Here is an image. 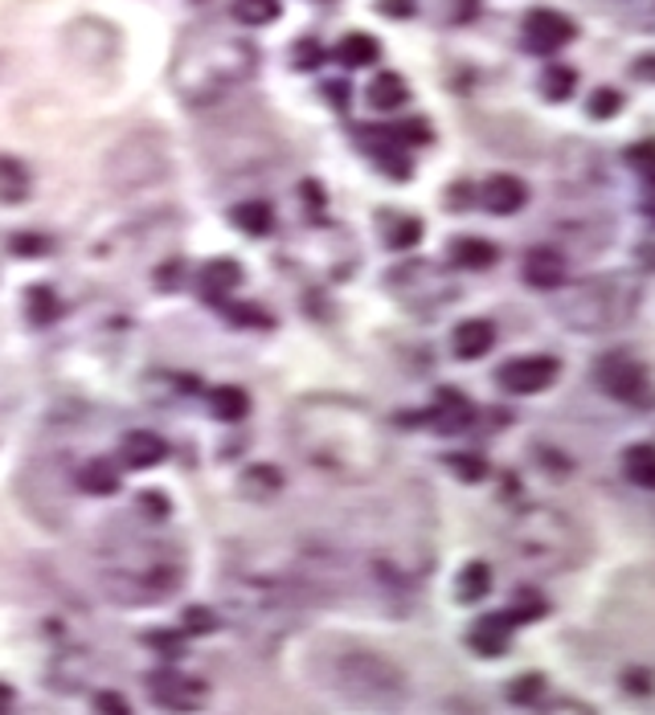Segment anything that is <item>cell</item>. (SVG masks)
Here are the masks:
<instances>
[{
    "instance_id": "obj_27",
    "label": "cell",
    "mask_w": 655,
    "mask_h": 715,
    "mask_svg": "<svg viewBox=\"0 0 655 715\" xmlns=\"http://www.w3.org/2000/svg\"><path fill=\"white\" fill-rule=\"evenodd\" d=\"M58 311H62V302L50 286H33L30 295H25V315H30L33 328H50V323L58 319Z\"/></svg>"
},
{
    "instance_id": "obj_41",
    "label": "cell",
    "mask_w": 655,
    "mask_h": 715,
    "mask_svg": "<svg viewBox=\"0 0 655 715\" xmlns=\"http://www.w3.org/2000/svg\"><path fill=\"white\" fill-rule=\"evenodd\" d=\"M13 703H17L13 686H9V683H0V715H13Z\"/></svg>"
},
{
    "instance_id": "obj_13",
    "label": "cell",
    "mask_w": 655,
    "mask_h": 715,
    "mask_svg": "<svg viewBox=\"0 0 655 715\" xmlns=\"http://www.w3.org/2000/svg\"><path fill=\"white\" fill-rule=\"evenodd\" d=\"M492 343H495V328L488 323V319H463V323L455 328V336H451V348H455V356H459V360L488 356V352H492Z\"/></svg>"
},
{
    "instance_id": "obj_2",
    "label": "cell",
    "mask_w": 655,
    "mask_h": 715,
    "mask_svg": "<svg viewBox=\"0 0 655 715\" xmlns=\"http://www.w3.org/2000/svg\"><path fill=\"white\" fill-rule=\"evenodd\" d=\"M250 70H254V45L230 33H201L181 50L173 82L185 99L205 107L247 82Z\"/></svg>"
},
{
    "instance_id": "obj_15",
    "label": "cell",
    "mask_w": 655,
    "mask_h": 715,
    "mask_svg": "<svg viewBox=\"0 0 655 715\" xmlns=\"http://www.w3.org/2000/svg\"><path fill=\"white\" fill-rule=\"evenodd\" d=\"M566 278V266H561V254L557 250H533L524 257V283L537 286V290H557Z\"/></svg>"
},
{
    "instance_id": "obj_17",
    "label": "cell",
    "mask_w": 655,
    "mask_h": 715,
    "mask_svg": "<svg viewBox=\"0 0 655 715\" xmlns=\"http://www.w3.org/2000/svg\"><path fill=\"white\" fill-rule=\"evenodd\" d=\"M471 405H467V397H459L455 388H443L438 393V405L430 409V421H435L438 429H447V433H455V429H467L471 426Z\"/></svg>"
},
{
    "instance_id": "obj_21",
    "label": "cell",
    "mask_w": 655,
    "mask_h": 715,
    "mask_svg": "<svg viewBox=\"0 0 655 715\" xmlns=\"http://www.w3.org/2000/svg\"><path fill=\"white\" fill-rule=\"evenodd\" d=\"M381 57V45L369 37V33H349L345 42L336 45V62L349 66V70H361V66H373Z\"/></svg>"
},
{
    "instance_id": "obj_37",
    "label": "cell",
    "mask_w": 655,
    "mask_h": 715,
    "mask_svg": "<svg viewBox=\"0 0 655 715\" xmlns=\"http://www.w3.org/2000/svg\"><path fill=\"white\" fill-rule=\"evenodd\" d=\"M393 135H397V143H426L430 140V128L418 119V123H402V128H393Z\"/></svg>"
},
{
    "instance_id": "obj_10",
    "label": "cell",
    "mask_w": 655,
    "mask_h": 715,
    "mask_svg": "<svg viewBox=\"0 0 655 715\" xmlns=\"http://www.w3.org/2000/svg\"><path fill=\"white\" fill-rule=\"evenodd\" d=\"M598 385L607 388L611 397L631 400V405L647 400V376H643V369L631 356H607V360H602V364H598Z\"/></svg>"
},
{
    "instance_id": "obj_35",
    "label": "cell",
    "mask_w": 655,
    "mask_h": 715,
    "mask_svg": "<svg viewBox=\"0 0 655 715\" xmlns=\"http://www.w3.org/2000/svg\"><path fill=\"white\" fill-rule=\"evenodd\" d=\"M95 715H131V707L119 691H99L95 695Z\"/></svg>"
},
{
    "instance_id": "obj_40",
    "label": "cell",
    "mask_w": 655,
    "mask_h": 715,
    "mask_svg": "<svg viewBox=\"0 0 655 715\" xmlns=\"http://www.w3.org/2000/svg\"><path fill=\"white\" fill-rule=\"evenodd\" d=\"M140 512H156V515H168V503H164L161 495H144V499H140Z\"/></svg>"
},
{
    "instance_id": "obj_30",
    "label": "cell",
    "mask_w": 655,
    "mask_h": 715,
    "mask_svg": "<svg viewBox=\"0 0 655 715\" xmlns=\"http://www.w3.org/2000/svg\"><path fill=\"white\" fill-rule=\"evenodd\" d=\"M586 111L594 114V119H611V114L623 111V95H619V90H607V86H602V90H594V95H590Z\"/></svg>"
},
{
    "instance_id": "obj_4",
    "label": "cell",
    "mask_w": 655,
    "mask_h": 715,
    "mask_svg": "<svg viewBox=\"0 0 655 715\" xmlns=\"http://www.w3.org/2000/svg\"><path fill=\"white\" fill-rule=\"evenodd\" d=\"M332 679L352 703H393L402 700V691H406L402 671L381 654H369V650H345Z\"/></svg>"
},
{
    "instance_id": "obj_19",
    "label": "cell",
    "mask_w": 655,
    "mask_h": 715,
    "mask_svg": "<svg viewBox=\"0 0 655 715\" xmlns=\"http://www.w3.org/2000/svg\"><path fill=\"white\" fill-rule=\"evenodd\" d=\"M364 95H369V107H373V111H397V107L410 99L406 82H402L393 70H381L378 78L369 82V90H364Z\"/></svg>"
},
{
    "instance_id": "obj_39",
    "label": "cell",
    "mask_w": 655,
    "mask_h": 715,
    "mask_svg": "<svg viewBox=\"0 0 655 715\" xmlns=\"http://www.w3.org/2000/svg\"><path fill=\"white\" fill-rule=\"evenodd\" d=\"M378 9H381V13H390V16H410V13H414V0H381Z\"/></svg>"
},
{
    "instance_id": "obj_14",
    "label": "cell",
    "mask_w": 655,
    "mask_h": 715,
    "mask_svg": "<svg viewBox=\"0 0 655 715\" xmlns=\"http://www.w3.org/2000/svg\"><path fill=\"white\" fill-rule=\"evenodd\" d=\"M524 200H528V188H524L516 176H492V180L483 185V209H492V213H500V217L524 209Z\"/></svg>"
},
{
    "instance_id": "obj_26",
    "label": "cell",
    "mask_w": 655,
    "mask_h": 715,
    "mask_svg": "<svg viewBox=\"0 0 655 715\" xmlns=\"http://www.w3.org/2000/svg\"><path fill=\"white\" fill-rule=\"evenodd\" d=\"M230 13H233V21H238V25L262 29V25H271V21H279L283 4H279V0H233Z\"/></svg>"
},
{
    "instance_id": "obj_3",
    "label": "cell",
    "mask_w": 655,
    "mask_h": 715,
    "mask_svg": "<svg viewBox=\"0 0 655 715\" xmlns=\"http://www.w3.org/2000/svg\"><path fill=\"white\" fill-rule=\"evenodd\" d=\"M107 593L128 605L164 601L181 585V560L168 548L152 543H123L116 557H107Z\"/></svg>"
},
{
    "instance_id": "obj_43",
    "label": "cell",
    "mask_w": 655,
    "mask_h": 715,
    "mask_svg": "<svg viewBox=\"0 0 655 715\" xmlns=\"http://www.w3.org/2000/svg\"><path fill=\"white\" fill-rule=\"evenodd\" d=\"M328 95H332L336 107H345V86H336V82H332V86H328Z\"/></svg>"
},
{
    "instance_id": "obj_28",
    "label": "cell",
    "mask_w": 655,
    "mask_h": 715,
    "mask_svg": "<svg viewBox=\"0 0 655 715\" xmlns=\"http://www.w3.org/2000/svg\"><path fill=\"white\" fill-rule=\"evenodd\" d=\"M25 193H30V172H25V164L0 156V200L17 205V200H25Z\"/></svg>"
},
{
    "instance_id": "obj_44",
    "label": "cell",
    "mask_w": 655,
    "mask_h": 715,
    "mask_svg": "<svg viewBox=\"0 0 655 715\" xmlns=\"http://www.w3.org/2000/svg\"><path fill=\"white\" fill-rule=\"evenodd\" d=\"M647 213H652V217H655V193H652V200H647Z\"/></svg>"
},
{
    "instance_id": "obj_20",
    "label": "cell",
    "mask_w": 655,
    "mask_h": 715,
    "mask_svg": "<svg viewBox=\"0 0 655 715\" xmlns=\"http://www.w3.org/2000/svg\"><path fill=\"white\" fill-rule=\"evenodd\" d=\"M78 483H83V491H90V495H116L119 483H123V474H119V466L111 458H90L87 466H83V474H78Z\"/></svg>"
},
{
    "instance_id": "obj_32",
    "label": "cell",
    "mask_w": 655,
    "mask_h": 715,
    "mask_svg": "<svg viewBox=\"0 0 655 715\" xmlns=\"http://www.w3.org/2000/svg\"><path fill=\"white\" fill-rule=\"evenodd\" d=\"M181 629H185V634H214V629H218V614L205 609V605H193V609H185V617H181Z\"/></svg>"
},
{
    "instance_id": "obj_11",
    "label": "cell",
    "mask_w": 655,
    "mask_h": 715,
    "mask_svg": "<svg viewBox=\"0 0 655 715\" xmlns=\"http://www.w3.org/2000/svg\"><path fill=\"white\" fill-rule=\"evenodd\" d=\"M119 458H123V466H131V471H148V466H161L164 458H168V446L152 429H131V433H123V442H119Z\"/></svg>"
},
{
    "instance_id": "obj_25",
    "label": "cell",
    "mask_w": 655,
    "mask_h": 715,
    "mask_svg": "<svg viewBox=\"0 0 655 715\" xmlns=\"http://www.w3.org/2000/svg\"><path fill=\"white\" fill-rule=\"evenodd\" d=\"M209 409H214V417H218V421H230V426H233V421H242V417L250 414V397L238 385H221V388H214Z\"/></svg>"
},
{
    "instance_id": "obj_29",
    "label": "cell",
    "mask_w": 655,
    "mask_h": 715,
    "mask_svg": "<svg viewBox=\"0 0 655 715\" xmlns=\"http://www.w3.org/2000/svg\"><path fill=\"white\" fill-rule=\"evenodd\" d=\"M541 90H545V99H569V90H574V70L569 66H549L545 78H541Z\"/></svg>"
},
{
    "instance_id": "obj_24",
    "label": "cell",
    "mask_w": 655,
    "mask_h": 715,
    "mask_svg": "<svg viewBox=\"0 0 655 715\" xmlns=\"http://www.w3.org/2000/svg\"><path fill=\"white\" fill-rule=\"evenodd\" d=\"M623 474L643 491H655V446H631L623 454Z\"/></svg>"
},
{
    "instance_id": "obj_38",
    "label": "cell",
    "mask_w": 655,
    "mask_h": 715,
    "mask_svg": "<svg viewBox=\"0 0 655 715\" xmlns=\"http://www.w3.org/2000/svg\"><path fill=\"white\" fill-rule=\"evenodd\" d=\"M230 319L233 323H266V315L259 307H230Z\"/></svg>"
},
{
    "instance_id": "obj_7",
    "label": "cell",
    "mask_w": 655,
    "mask_h": 715,
    "mask_svg": "<svg viewBox=\"0 0 655 715\" xmlns=\"http://www.w3.org/2000/svg\"><path fill=\"white\" fill-rule=\"evenodd\" d=\"M557 372H561V364L554 356H516L495 372V381L512 397H533V393H545L554 385Z\"/></svg>"
},
{
    "instance_id": "obj_1",
    "label": "cell",
    "mask_w": 655,
    "mask_h": 715,
    "mask_svg": "<svg viewBox=\"0 0 655 715\" xmlns=\"http://www.w3.org/2000/svg\"><path fill=\"white\" fill-rule=\"evenodd\" d=\"M292 438L307 466L336 479H373L385 462L381 421L361 400L345 397H304L292 409Z\"/></svg>"
},
{
    "instance_id": "obj_12",
    "label": "cell",
    "mask_w": 655,
    "mask_h": 715,
    "mask_svg": "<svg viewBox=\"0 0 655 715\" xmlns=\"http://www.w3.org/2000/svg\"><path fill=\"white\" fill-rule=\"evenodd\" d=\"M467 642H471V650H480L483 658H500L512 642V617L509 614L480 617L471 626V634H467Z\"/></svg>"
},
{
    "instance_id": "obj_6",
    "label": "cell",
    "mask_w": 655,
    "mask_h": 715,
    "mask_svg": "<svg viewBox=\"0 0 655 715\" xmlns=\"http://www.w3.org/2000/svg\"><path fill=\"white\" fill-rule=\"evenodd\" d=\"M512 540L521 548L524 557L533 560H557L574 552V528H569L561 515L554 512H528L516 519V528H512Z\"/></svg>"
},
{
    "instance_id": "obj_8",
    "label": "cell",
    "mask_w": 655,
    "mask_h": 715,
    "mask_svg": "<svg viewBox=\"0 0 655 715\" xmlns=\"http://www.w3.org/2000/svg\"><path fill=\"white\" fill-rule=\"evenodd\" d=\"M148 695H152V703L156 707H164V712H201L205 707V686L197 683V679H185V674L176 671H161L148 679Z\"/></svg>"
},
{
    "instance_id": "obj_31",
    "label": "cell",
    "mask_w": 655,
    "mask_h": 715,
    "mask_svg": "<svg viewBox=\"0 0 655 715\" xmlns=\"http://www.w3.org/2000/svg\"><path fill=\"white\" fill-rule=\"evenodd\" d=\"M447 466H451L459 479H467V483H480L483 474H488V462H483L480 454H451L447 458Z\"/></svg>"
},
{
    "instance_id": "obj_5",
    "label": "cell",
    "mask_w": 655,
    "mask_h": 715,
    "mask_svg": "<svg viewBox=\"0 0 655 715\" xmlns=\"http://www.w3.org/2000/svg\"><path fill=\"white\" fill-rule=\"evenodd\" d=\"M631 307L626 286L611 283V278H594V283L574 286L569 295L557 299V311L566 323H574L578 331H611Z\"/></svg>"
},
{
    "instance_id": "obj_42",
    "label": "cell",
    "mask_w": 655,
    "mask_h": 715,
    "mask_svg": "<svg viewBox=\"0 0 655 715\" xmlns=\"http://www.w3.org/2000/svg\"><path fill=\"white\" fill-rule=\"evenodd\" d=\"M545 715H586L582 707H574V703H557V707H549Z\"/></svg>"
},
{
    "instance_id": "obj_9",
    "label": "cell",
    "mask_w": 655,
    "mask_h": 715,
    "mask_svg": "<svg viewBox=\"0 0 655 715\" xmlns=\"http://www.w3.org/2000/svg\"><path fill=\"white\" fill-rule=\"evenodd\" d=\"M574 21L561 13H554V9H537V13H528V21H524V45L533 50V54H557L561 45L574 42Z\"/></svg>"
},
{
    "instance_id": "obj_34",
    "label": "cell",
    "mask_w": 655,
    "mask_h": 715,
    "mask_svg": "<svg viewBox=\"0 0 655 715\" xmlns=\"http://www.w3.org/2000/svg\"><path fill=\"white\" fill-rule=\"evenodd\" d=\"M541 686H545V679H541V674H521V679L509 686V700L512 703H533L541 695Z\"/></svg>"
},
{
    "instance_id": "obj_16",
    "label": "cell",
    "mask_w": 655,
    "mask_h": 715,
    "mask_svg": "<svg viewBox=\"0 0 655 715\" xmlns=\"http://www.w3.org/2000/svg\"><path fill=\"white\" fill-rule=\"evenodd\" d=\"M238 283H242V271H238L233 257H218V262H209L201 271V295L209 302H226Z\"/></svg>"
},
{
    "instance_id": "obj_36",
    "label": "cell",
    "mask_w": 655,
    "mask_h": 715,
    "mask_svg": "<svg viewBox=\"0 0 655 715\" xmlns=\"http://www.w3.org/2000/svg\"><path fill=\"white\" fill-rule=\"evenodd\" d=\"M324 62V50L316 42H299L295 45V70H316Z\"/></svg>"
},
{
    "instance_id": "obj_18",
    "label": "cell",
    "mask_w": 655,
    "mask_h": 715,
    "mask_svg": "<svg viewBox=\"0 0 655 715\" xmlns=\"http://www.w3.org/2000/svg\"><path fill=\"white\" fill-rule=\"evenodd\" d=\"M230 221L242 233H250V238H266L271 229H275V209L266 205V200H242V205H233L230 209Z\"/></svg>"
},
{
    "instance_id": "obj_22",
    "label": "cell",
    "mask_w": 655,
    "mask_h": 715,
    "mask_svg": "<svg viewBox=\"0 0 655 715\" xmlns=\"http://www.w3.org/2000/svg\"><path fill=\"white\" fill-rule=\"evenodd\" d=\"M495 257H500V250L492 242H480V238H455L451 242V262H459L467 271H488Z\"/></svg>"
},
{
    "instance_id": "obj_23",
    "label": "cell",
    "mask_w": 655,
    "mask_h": 715,
    "mask_svg": "<svg viewBox=\"0 0 655 715\" xmlns=\"http://www.w3.org/2000/svg\"><path fill=\"white\" fill-rule=\"evenodd\" d=\"M488 588H492V569L483 564V560H471V564H463V572L455 576V597L459 601H480L488 597Z\"/></svg>"
},
{
    "instance_id": "obj_33",
    "label": "cell",
    "mask_w": 655,
    "mask_h": 715,
    "mask_svg": "<svg viewBox=\"0 0 655 715\" xmlns=\"http://www.w3.org/2000/svg\"><path fill=\"white\" fill-rule=\"evenodd\" d=\"M418 238H423V221H414V217H402V221L385 233V242H390L393 250H406V245H414Z\"/></svg>"
}]
</instances>
